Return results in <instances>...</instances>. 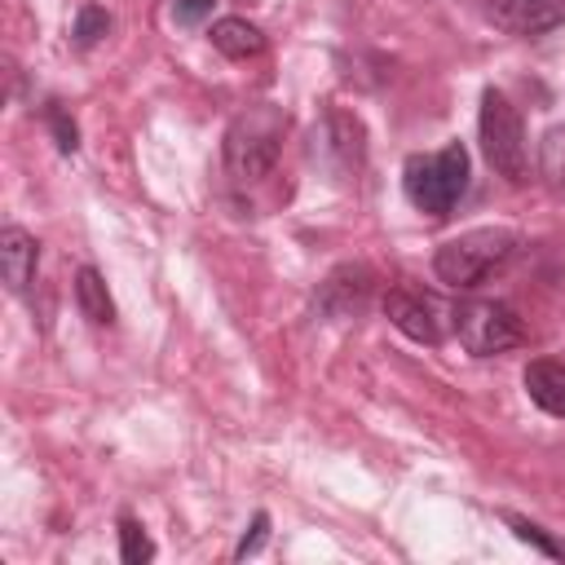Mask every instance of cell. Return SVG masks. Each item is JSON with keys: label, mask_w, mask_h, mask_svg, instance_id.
Segmentation results:
<instances>
[{"label": "cell", "mask_w": 565, "mask_h": 565, "mask_svg": "<svg viewBox=\"0 0 565 565\" xmlns=\"http://www.w3.org/2000/svg\"><path fill=\"white\" fill-rule=\"evenodd\" d=\"M539 168L547 177L552 190H565V124L543 132V150H539Z\"/></svg>", "instance_id": "cell-14"}, {"label": "cell", "mask_w": 565, "mask_h": 565, "mask_svg": "<svg viewBox=\"0 0 565 565\" xmlns=\"http://www.w3.org/2000/svg\"><path fill=\"white\" fill-rule=\"evenodd\" d=\"M35 265H40V243L22 225H4L0 230V274H4V287L13 296H22L31 287Z\"/></svg>", "instance_id": "cell-10"}, {"label": "cell", "mask_w": 565, "mask_h": 565, "mask_svg": "<svg viewBox=\"0 0 565 565\" xmlns=\"http://www.w3.org/2000/svg\"><path fill=\"white\" fill-rule=\"evenodd\" d=\"M265 530H269V516H265V512H256V516H252V534H243V543L234 547V556H238V561H243V556H252V552L265 543Z\"/></svg>", "instance_id": "cell-20"}, {"label": "cell", "mask_w": 565, "mask_h": 565, "mask_svg": "<svg viewBox=\"0 0 565 565\" xmlns=\"http://www.w3.org/2000/svg\"><path fill=\"white\" fill-rule=\"evenodd\" d=\"M508 521H512V530H516V539H525V543H534V547H539L543 556H561V547H556V543H552V539H547V534H543L539 525H530V521H521V516H508Z\"/></svg>", "instance_id": "cell-18"}, {"label": "cell", "mask_w": 565, "mask_h": 565, "mask_svg": "<svg viewBox=\"0 0 565 565\" xmlns=\"http://www.w3.org/2000/svg\"><path fill=\"white\" fill-rule=\"evenodd\" d=\"M512 247H516V238L508 230H468V234H459V238H450V243L437 247L433 269H437L441 282L468 291L481 278H490L512 256Z\"/></svg>", "instance_id": "cell-3"}, {"label": "cell", "mask_w": 565, "mask_h": 565, "mask_svg": "<svg viewBox=\"0 0 565 565\" xmlns=\"http://www.w3.org/2000/svg\"><path fill=\"white\" fill-rule=\"evenodd\" d=\"M384 313H388V322H393L402 335H411L415 344H441V335H446V327H441V305H437L428 291L411 287V282L388 287Z\"/></svg>", "instance_id": "cell-7"}, {"label": "cell", "mask_w": 565, "mask_h": 565, "mask_svg": "<svg viewBox=\"0 0 565 565\" xmlns=\"http://www.w3.org/2000/svg\"><path fill=\"white\" fill-rule=\"evenodd\" d=\"M366 296H371V274L366 265H340L327 274V282L318 287V309L327 318H353L366 309Z\"/></svg>", "instance_id": "cell-8"}, {"label": "cell", "mask_w": 565, "mask_h": 565, "mask_svg": "<svg viewBox=\"0 0 565 565\" xmlns=\"http://www.w3.org/2000/svg\"><path fill=\"white\" fill-rule=\"evenodd\" d=\"M212 4H216V0H177V4H172V18H177L181 26H194V22H203V18L212 13Z\"/></svg>", "instance_id": "cell-19"}, {"label": "cell", "mask_w": 565, "mask_h": 565, "mask_svg": "<svg viewBox=\"0 0 565 565\" xmlns=\"http://www.w3.org/2000/svg\"><path fill=\"white\" fill-rule=\"evenodd\" d=\"M44 119H49V128H53V137H57V150H62V154H75L79 132H75V124L66 119V110H62L57 102H49V106H44Z\"/></svg>", "instance_id": "cell-17"}, {"label": "cell", "mask_w": 565, "mask_h": 565, "mask_svg": "<svg viewBox=\"0 0 565 565\" xmlns=\"http://www.w3.org/2000/svg\"><path fill=\"white\" fill-rule=\"evenodd\" d=\"M313 154H322V163L335 177L358 172L362 159H366V128H362V119L349 115V110H340V106H331L322 115V128L313 132Z\"/></svg>", "instance_id": "cell-6"}, {"label": "cell", "mask_w": 565, "mask_h": 565, "mask_svg": "<svg viewBox=\"0 0 565 565\" xmlns=\"http://www.w3.org/2000/svg\"><path fill=\"white\" fill-rule=\"evenodd\" d=\"M207 35H212V49L225 53V57H234V62L265 53V35H260V26H252L247 18H221V22H212Z\"/></svg>", "instance_id": "cell-12"}, {"label": "cell", "mask_w": 565, "mask_h": 565, "mask_svg": "<svg viewBox=\"0 0 565 565\" xmlns=\"http://www.w3.org/2000/svg\"><path fill=\"white\" fill-rule=\"evenodd\" d=\"M282 132H287V115L274 102H256L247 110H238L225 128L221 154L234 181H260L274 172L278 154H282Z\"/></svg>", "instance_id": "cell-1"}, {"label": "cell", "mask_w": 565, "mask_h": 565, "mask_svg": "<svg viewBox=\"0 0 565 565\" xmlns=\"http://www.w3.org/2000/svg\"><path fill=\"white\" fill-rule=\"evenodd\" d=\"M450 322H455L459 344L472 358H494V353H508L525 340L521 318L503 300H463V305H455Z\"/></svg>", "instance_id": "cell-5"}, {"label": "cell", "mask_w": 565, "mask_h": 565, "mask_svg": "<svg viewBox=\"0 0 565 565\" xmlns=\"http://www.w3.org/2000/svg\"><path fill=\"white\" fill-rule=\"evenodd\" d=\"M481 150H486V163L499 177H508V181H525L530 177L525 124H521L516 106L499 88H486L481 93Z\"/></svg>", "instance_id": "cell-4"}, {"label": "cell", "mask_w": 565, "mask_h": 565, "mask_svg": "<svg viewBox=\"0 0 565 565\" xmlns=\"http://www.w3.org/2000/svg\"><path fill=\"white\" fill-rule=\"evenodd\" d=\"M119 556H124L128 565H141V561H150V556H154L150 534H146L132 516H124V521H119Z\"/></svg>", "instance_id": "cell-16"}, {"label": "cell", "mask_w": 565, "mask_h": 565, "mask_svg": "<svg viewBox=\"0 0 565 565\" xmlns=\"http://www.w3.org/2000/svg\"><path fill=\"white\" fill-rule=\"evenodd\" d=\"M490 18L512 35H543L565 22V0H494Z\"/></svg>", "instance_id": "cell-9"}, {"label": "cell", "mask_w": 565, "mask_h": 565, "mask_svg": "<svg viewBox=\"0 0 565 565\" xmlns=\"http://www.w3.org/2000/svg\"><path fill=\"white\" fill-rule=\"evenodd\" d=\"M106 31H110V13H106V9H97V4H84V9L75 13L71 40H75L79 49H88V44H97Z\"/></svg>", "instance_id": "cell-15"}, {"label": "cell", "mask_w": 565, "mask_h": 565, "mask_svg": "<svg viewBox=\"0 0 565 565\" xmlns=\"http://www.w3.org/2000/svg\"><path fill=\"white\" fill-rule=\"evenodd\" d=\"M402 190H406L415 212L446 221L468 190V150L459 141H450L437 154H411L402 168Z\"/></svg>", "instance_id": "cell-2"}, {"label": "cell", "mask_w": 565, "mask_h": 565, "mask_svg": "<svg viewBox=\"0 0 565 565\" xmlns=\"http://www.w3.org/2000/svg\"><path fill=\"white\" fill-rule=\"evenodd\" d=\"M75 305L93 327H110L115 322V300H110V291H106V282H102V274L93 265H84L75 274Z\"/></svg>", "instance_id": "cell-13"}, {"label": "cell", "mask_w": 565, "mask_h": 565, "mask_svg": "<svg viewBox=\"0 0 565 565\" xmlns=\"http://www.w3.org/2000/svg\"><path fill=\"white\" fill-rule=\"evenodd\" d=\"M525 393L539 411L547 415H565V366L552 358H534L525 366Z\"/></svg>", "instance_id": "cell-11"}]
</instances>
